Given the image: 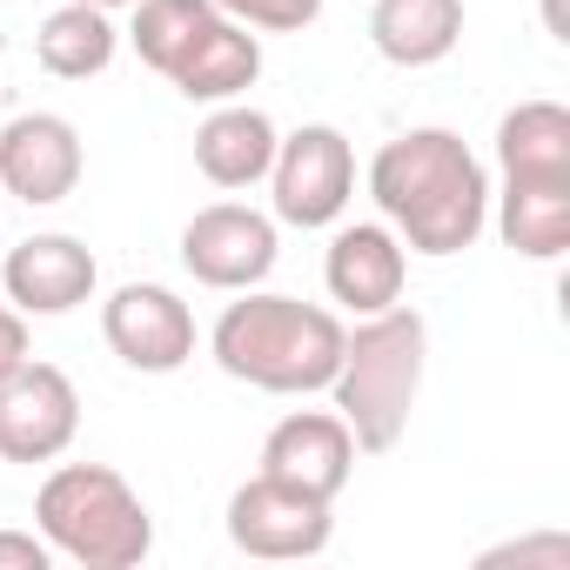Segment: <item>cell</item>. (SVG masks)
I'll return each instance as SVG.
<instances>
[{"mask_svg": "<svg viewBox=\"0 0 570 570\" xmlns=\"http://www.w3.org/2000/svg\"><path fill=\"white\" fill-rule=\"evenodd\" d=\"M370 202L416 255H463L490 228V168L456 128H403L370 161Z\"/></svg>", "mask_w": 570, "mask_h": 570, "instance_id": "obj_1", "label": "cell"}, {"mask_svg": "<svg viewBox=\"0 0 570 570\" xmlns=\"http://www.w3.org/2000/svg\"><path fill=\"white\" fill-rule=\"evenodd\" d=\"M208 356L222 376L268 390V396H316L330 390L336 363H343V316L303 296H268V289H242V303H228L208 330Z\"/></svg>", "mask_w": 570, "mask_h": 570, "instance_id": "obj_2", "label": "cell"}, {"mask_svg": "<svg viewBox=\"0 0 570 570\" xmlns=\"http://www.w3.org/2000/svg\"><path fill=\"white\" fill-rule=\"evenodd\" d=\"M423 363H430V323L403 303L356 316V330H343V363L330 376V396L363 456H390L403 443L410 410L423 396Z\"/></svg>", "mask_w": 570, "mask_h": 570, "instance_id": "obj_3", "label": "cell"}, {"mask_svg": "<svg viewBox=\"0 0 570 570\" xmlns=\"http://www.w3.org/2000/svg\"><path fill=\"white\" fill-rule=\"evenodd\" d=\"M35 523L55 557L81 570H135L155 550V517L141 490L108 463H61L35 497Z\"/></svg>", "mask_w": 570, "mask_h": 570, "instance_id": "obj_4", "label": "cell"}, {"mask_svg": "<svg viewBox=\"0 0 570 570\" xmlns=\"http://www.w3.org/2000/svg\"><path fill=\"white\" fill-rule=\"evenodd\" d=\"M268 202H275V222H289V228L343 222V208L356 202V148H350V135L330 128V121H303L296 135H282L275 161H268Z\"/></svg>", "mask_w": 570, "mask_h": 570, "instance_id": "obj_5", "label": "cell"}, {"mask_svg": "<svg viewBox=\"0 0 570 570\" xmlns=\"http://www.w3.org/2000/svg\"><path fill=\"white\" fill-rule=\"evenodd\" d=\"M336 537V503L330 497H309L296 483H275V476H248L235 497H228V543L242 557H262V563H303V557H323Z\"/></svg>", "mask_w": 570, "mask_h": 570, "instance_id": "obj_6", "label": "cell"}, {"mask_svg": "<svg viewBox=\"0 0 570 570\" xmlns=\"http://www.w3.org/2000/svg\"><path fill=\"white\" fill-rule=\"evenodd\" d=\"M275 255H282L275 215H262L248 202H208L181 228V268L202 282V289H222V296L262 289Z\"/></svg>", "mask_w": 570, "mask_h": 570, "instance_id": "obj_7", "label": "cell"}, {"mask_svg": "<svg viewBox=\"0 0 570 570\" xmlns=\"http://www.w3.org/2000/svg\"><path fill=\"white\" fill-rule=\"evenodd\" d=\"M81 436V390L55 363H14L0 376V463H55Z\"/></svg>", "mask_w": 570, "mask_h": 570, "instance_id": "obj_8", "label": "cell"}, {"mask_svg": "<svg viewBox=\"0 0 570 570\" xmlns=\"http://www.w3.org/2000/svg\"><path fill=\"white\" fill-rule=\"evenodd\" d=\"M101 336L128 370L175 376L195 356V309L175 289H161V282H121L101 303Z\"/></svg>", "mask_w": 570, "mask_h": 570, "instance_id": "obj_9", "label": "cell"}, {"mask_svg": "<svg viewBox=\"0 0 570 570\" xmlns=\"http://www.w3.org/2000/svg\"><path fill=\"white\" fill-rule=\"evenodd\" d=\"M81 168H88V148H81V128L68 115H14L0 128V188L8 202H28V208H55L81 188Z\"/></svg>", "mask_w": 570, "mask_h": 570, "instance_id": "obj_10", "label": "cell"}, {"mask_svg": "<svg viewBox=\"0 0 570 570\" xmlns=\"http://www.w3.org/2000/svg\"><path fill=\"white\" fill-rule=\"evenodd\" d=\"M95 282H101L95 248H88L81 235H61V228L14 242L8 262H0V296H8L28 323H35V316H68V309H81V303L95 296Z\"/></svg>", "mask_w": 570, "mask_h": 570, "instance_id": "obj_11", "label": "cell"}, {"mask_svg": "<svg viewBox=\"0 0 570 570\" xmlns=\"http://www.w3.org/2000/svg\"><path fill=\"white\" fill-rule=\"evenodd\" d=\"M356 436L336 410H296V416H282L268 436H262V476L275 483H296L309 497H343L350 476H356Z\"/></svg>", "mask_w": 570, "mask_h": 570, "instance_id": "obj_12", "label": "cell"}, {"mask_svg": "<svg viewBox=\"0 0 570 570\" xmlns=\"http://www.w3.org/2000/svg\"><path fill=\"white\" fill-rule=\"evenodd\" d=\"M403 282H410V248L396 242L390 222H350V228L330 235L323 289H330V303H343L350 316H376V309L403 303Z\"/></svg>", "mask_w": 570, "mask_h": 570, "instance_id": "obj_13", "label": "cell"}, {"mask_svg": "<svg viewBox=\"0 0 570 570\" xmlns=\"http://www.w3.org/2000/svg\"><path fill=\"white\" fill-rule=\"evenodd\" d=\"M255 75H262V41L242 28V21H228L222 8L188 35V48L175 55V68L161 75L181 101H242L248 88H255Z\"/></svg>", "mask_w": 570, "mask_h": 570, "instance_id": "obj_14", "label": "cell"}, {"mask_svg": "<svg viewBox=\"0 0 570 570\" xmlns=\"http://www.w3.org/2000/svg\"><path fill=\"white\" fill-rule=\"evenodd\" d=\"M275 121L248 101H215L208 121L195 128V168L215 181V188H255L268 181V161H275Z\"/></svg>", "mask_w": 570, "mask_h": 570, "instance_id": "obj_15", "label": "cell"}, {"mask_svg": "<svg viewBox=\"0 0 570 570\" xmlns=\"http://www.w3.org/2000/svg\"><path fill=\"white\" fill-rule=\"evenodd\" d=\"M497 202V235L523 262H557L570 248V175H503Z\"/></svg>", "mask_w": 570, "mask_h": 570, "instance_id": "obj_16", "label": "cell"}, {"mask_svg": "<svg viewBox=\"0 0 570 570\" xmlns=\"http://www.w3.org/2000/svg\"><path fill=\"white\" fill-rule=\"evenodd\" d=\"M463 41V0H376L370 48L390 68H436Z\"/></svg>", "mask_w": 570, "mask_h": 570, "instance_id": "obj_17", "label": "cell"}, {"mask_svg": "<svg viewBox=\"0 0 570 570\" xmlns=\"http://www.w3.org/2000/svg\"><path fill=\"white\" fill-rule=\"evenodd\" d=\"M35 55L55 81H95L115 68L121 55V28L108 21V8H88V0H68V8H55L35 35Z\"/></svg>", "mask_w": 570, "mask_h": 570, "instance_id": "obj_18", "label": "cell"}, {"mask_svg": "<svg viewBox=\"0 0 570 570\" xmlns=\"http://www.w3.org/2000/svg\"><path fill=\"white\" fill-rule=\"evenodd\" d=\"M497 168L503 175H570V108L517 101L497 121Z\"/></svg>", "mask_w": 570, "mask_h": 570, "instance_id": "obj_19", "label": "cell"}, {"mask_svg": "<svg viewBox=\"0 0 570 570\" xmlns=\"http://www.w3.org/2000/svg\"><path fill=\"white\" fill-rule=\"evenodd\" d=\"M215 8L248 35H303L323 21V0H215Z\"/></svg>", "mask_w": 570, "mask_h": 570, "instance_id": "obj_20", "label": "cell"}, {"mask_svg": "<svg viewBox=\"0 0 570 570\" xmlns=\"http://www.w3.org/2000/svg\"><path fill=\"white\" fill-rule=\"evenodd\" d=\"M476 563H483V570H497V563H543V570H570V537H563V530L517 537V543H497V550H483Z\"/></svg>", "mask_w": 570, "mask_h": 570, "instance_id": "obj_21", "label": "cell"}, {"mask_svg": "<svg viewBox=\"0 0 570 570\" xmlns=\"http://www.w3.org/2000/svg\"><path fill=\"white\" fill-rule=\"evenodd\" d=\"M55 550L41 530H0V570H48Z\"/></svg>", "mask_w": 570, "mask_h": 570, "instance_id": "obj_22", "label": "cell"}, {"mask_svg": "<svg viewBox=\"0 0 570 570\" xmlns=\"http://www.w3.org/2000/svg\"><path fill=\"white\" fill-rule=\"evenodd\" d=\"M35 356V343H28V316L8 303V296H0V376H8L14 363H28Z\"/></svg>", "mask_w": 570, "mask_h": 570, "instance_id": "obj_23", "label": "cell"}, {"mask_svg": "<svg viewBox=\"0 0 570 570\" xmlns=\"http://www.w3.org/2000/svg\"><path fill=\"white\" fill-rule=\"evenodd\" d=\"M543 21H550V35H557V41H570V28H563V8H557V0H543Z\"/></svg>", "mask_w": 570, "mask_h": 570, "instance_id": "obj_24", "label": "cell"}, {"mask_svg": "<svg viewBox=\"0 0 570 570\" xmlns=\"http://www.w3.org/2000/svg\"><path fill=\"white\" fill-rule=\"evenodd\" d=\"M88 8H108L115 14V8H135V0H88Z\"/></svg>", "mask_w": 570, "mask_h": 570, "instance_id": "obj_25", "label": "cell"}, {"mask_svg": "<svg viewBox=\"0 0 570 570\" xmlns=\"http://www.w3.org/2000/svg\"><path fill=\"white\" fill-rule=\"evenodd\" d=\"M0 202H8V188H0Z\"/></svg>", "mask_w": 570, "mask_h": 570, "instance_id": "obj_26", "label": "cell"}]
</instances>
